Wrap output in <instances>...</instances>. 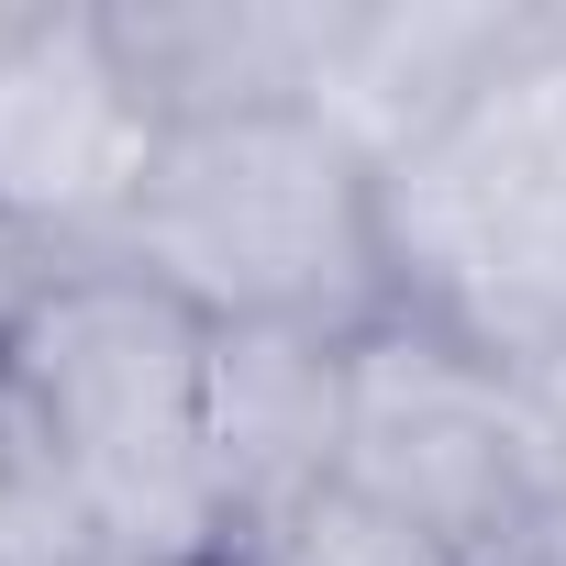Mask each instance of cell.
Listing matches in <instances>:
<instances>
[{"mask_svg":"<svg viewBox=\"0 0 566 566\" xmlns=\"http://www.w3.org/2000/svg\"><path fill=\"white\" fill-rule=\"evenodd\" d=\"M112 266L156 277L211 334H334V345H367L378 323H400L389 189L323 112L167 123Z\"/></svg>","mask_w":566,"mask_h":566,"instance_id":"cell-1","label":"cell"},{"mask_svg":"<svg viewBox=\"0 0 566 566\" xmlns=\"http://www.w3.org/2000/svg\"><path fill=\"white\" fill-rule=\"evenodd\" d=\"M12 433L101 511L123 566H211V323L134 266H67L0 356Z\"/></svg>","mask_w":566,"mask_h":566,"instance_id":"cell-2","label":"cell"},{"mask_svg":"<svg viewBox=\"0 0 566 566\" xmlns=\"http://www.w3.org/2000/svg\"><path fill=\"white\" fill-rule=\"evenodd\" d=\"M400 312L566 389V12L389 178Z\"/></svg>","mask_w":566,"mask_h":566,"instance_id":"cell-3","label":"cell"},{"mask_svg":"<svg viewBox=\"0 0 566 566\" xmlns=\"http://www.w3.org/2000/svg\"><path fill=\"white\" fill-rule=\"evenodd\" d=\"M345 478L433 533L455 566H522V544L566 500V389L400 312L356 345Z\"/></svg>","mask_w":566,"mask_h":566,"instance_id":"cell-4","label":"cell"},{"mask_svg":"<svg viewBox=\"0 0 566 566\" xmlns=\"http://www.w3.org/2000/svg\"><path fill=\"white\" fill-rule=\"evenodd\" d=\"M167 123L134 90L112 12H23L0 34V211L56 266H112Z\"/></svg>","mask_w":566,"mask_h":566,"instance_id":"cell-5","label":"cell"},{"mask_svg":"<svg viewBox=\"0 0 566 566\" xmlns=\"http://www.w3.org/2000/svg\"><path fill=\"white\" fill-rule=\"evenodd\" d=\"M356 345L334 334H211V500L222 533L345 478Z\"/></svg>","mask_w":566,"mask_h":566,"instance_id":"cell-6","label":"cell"},{"mask_svg":"<svg viewBox=\"0 0 566 566\" xmlns=\"http://www.w3.org/2000/svg\"><path fill=\"white\" fill-rule=\"evenodd\" d=\"M544 12H455V0H356L345 45L312 90V112L389 178L400 156H422L533 34Z\"/></svg>","mask_w":566,"mask_h":566,"instance_id":"cell-7","label":"cell"},{"mask_svg":"<svg viewBox=\"0 0 566 566\" xmlns=\"http://www.w3.org/2000/svg\"><path fill=\"white\" fill-rule=\"evenodd\" d=\"M356 0H145L112 12V45L156 123H222V112H312Z\"/></svg>","mask_w":566,"mask_h":566,"instance_id":"cell-8","label":"cell"},{"mask_svg":"<svg viewBox=\"0 0 566 566\" xmlns=\"http://www.w3.org/2000/svg\"><path fill=\"white\" fill-rule=\"evenodd\" d=\"M211 566H455V555H444L433 533H411L389 500H367L356 478H334V489H312V500H290V511L222 533Z\"/></svg>","mask_w":566,"mask_h":566,"instance_id":"cell-9","label":"cell"},{"mask_svg":"<svg viewBox=\"0 0 566 566\" xmlns=\"http://www.w3.org/2000/svg\"><path fill=\"white\" fill-rule=\"evenodd\" d=\"M0 566H123L101 511L12 433V467H0Z\"/></svg>","mask_w":566,"mask_h":566,"instance_id":"cell-10","label":"cell"},{"mask_svg":"<svg viewBox=\"0 0 566 566\" xmlns=\"http://www.w3.org/2000/svg\"><path fill=\"white\" fill-rule=\"evenodd\" d=\"M56 277H67V266H56V255H45V244L12 222V211H0V356H12V334L34 323V301L56 290Z\"/></svg>","mask_w":566,"mask_h":566,"instance_id":"cell-11","label":"cell"},{"mask_svg":"<svg viewBox=\"0 0 566 566\" xmlns=\"http://www.w3.org/2000/svg\"><path fill=\"white\" fill-rule=\"evenodd\" d=\"M0 467H12V389H0Z\"/></svg>","mask_w":566,"mask_h":566,"instance_id":"cell-12","label":"cell"}]
</instances>
